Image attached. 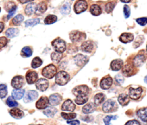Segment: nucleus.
<instances>
[{"label":"nucleus","mask_w":147,"mask_h":125,"mask_svg":"<svg viewBox=\"0 0 147 125\" xmlns=\"http://www.w3.org/2000/svg\"><path fill=\"white\" fill-rule=\"evenodd\" d=\"M69 75L64 71H61L56 75V83L59 86H65L69 80Z\"/></svg>","instance_id":"f257e3e1"},{"label":"nucleus","mask_w":147,"mask_h":125,"mask_svg":"<svg viewBox=\"0 0 147 125\" xmlns=\"http://www.w3.org/2000/svg\"><path fill=\"white\" fill-rule=\"evenodd\" d=\"M57 69L53 65H49L46 66L42 71V74L45 77L48 79H52L56 75Z\"/></svg>","instance_id":"f03ea898"},{"label":"nucleus","mask_w":147,"mask_h":125,"mask_svg":"<svg viewBox=\"0 0 147 125\" xmlns=\"http://www.w3.org/2000/svg\"><path fill=\"white\" fill-rule=\"evenodd\" d=\"M90 89L87 86H79L73 89V93L76 97L87 96Z\"/></svg>","instance_id":"7ed1b4c3"},{"label":"nucleus","mask_w":147,"mask_h":125,"mask_svg":"<svg viewBox=\"0 0 147 125\" xmlns=\"http://www.w3.org/2000/svg\"><path fill=\"white\" fill-rule=\"evenodd\" d=\"M52 46H53V49L58 52H60V53H63L66 49V43L63 40L60 39V38H58V39L54 40V41L52 42Z\"/></svg>","instance_id":"20e7f679"},{"label":"nucleus","mask_w":147,"mask_h":125,"mask_svg":"<svg viewBox=\"0 0 147 125\" xmlns=\"http://www.w3.org/2000/svg\"><path fill=\"white\" fill-rule=\"evenodd\" d=\"M117 109V105L115 101L113 100H107L105 103H104L102 106V110L105 113H110L113 112Z\"/></svg>","instance_id":"39448f33"},{"label":"nucleus","mask_w":147,"mask_h":125,"mask_svg":"<svg viewBox=\"0 0 147 125\" xmlns=\"http://www.w3.org/2000/svg\"><path fill=\"white\" fill-rule=\"evenodd\" d=\"M87 8V3L84 0H79L74 5V11L77 14H80L85 11Z\"/></svg>","instance_id":"423d86ee"},{"label":"nucleus","mask_w":147,"mask_h":125,"mask_svg":"<svg viewBox=\"0 0 147 125\" xmlns=\"http://www.w3.org/2000/svg\"><path fill=\"white\" fill-rule=\"evenodd\" d=\"M142 88L139 87L137 88H130L129 89V97L131 99L136 100L139 99L142 93Z\"/></svg>","instance_id":"0eeeda50"},{"label":"nucleus","mask_w":147,"mask_h":125,"mask_svg":"<svg viewBox=\"0 0 147 125\" xmlns=\"http://www.w3.org/2000/svg\"><path fill=\"white\" fill-rule=\"evenodd\" d=\"M36 88L38 90H39L40 91H45V90H47V88H49V81L46 79H39L36 82Z\"/></svg>","instance_id":"6e6552de"},{"label":"nucleus","mask_w":147,"mask_h":125,"mask_svg":"<svg viewBox=\"0 0 147 125\" xmlns=\"http://www.w3.org/2000/svg\"><path fill=\"white\" fill-rule=\"evenodd\" d=\"M12 86L15 89H20L24 84L23 77L22 76H16L12 79Z\"/></svg>","instance_id":"1a4fd4ad"},{"label":"nucleus","mask_w":147,"mask_h":125,"mask_svg":"<svg viewBox=\"0 0 147 125\" xmlns=\"http://www.w3.org/2000/svg\"><path fill=\"white\" fill-rule=\"evenodd\" d=\"M85 37V34H84L83 33L79 32L77 31H72L70 33V38L71 40V41H73V42H79V41L82 40Z\"/></svg>","instance_id":"9d476101"},{"label":"nucleus","mask_w":147,"mask_h":125,"mask_svg":"<svg viewBox=\"0 0 147 125\" xmlns=\"http://www.w3.org/2000/svg\"><path fill=\"white\" fill-rule=\"evenodd\" d=\"M61 109L65 111H73L75 109V105L73 103L71 100L68 99V100L65 101L64 103H63L61 106Z\"/></svg>","instance_id":"9b49d317"},{"label":"nucleus","mask_w":147,"mask_h":125,"mask_svg":"<svg viewBox=\"0 0 147 125\" xmlns=\"http://www.w3.org/2000/svg\"><path fill=\"white\" fill-rule=\"evenodd\" d=\"M49 104V100L46 96L40 98L36 103V107L38 109H45L48 107Z\"/></svg>","instance_id":"f8f14e48"},{"label":"nucleus","mask_w":147,"mask_h":125,"mask_svg":"<svg viewBox=\"0 0 147 125\" xmlns=\"http://www.w3.org/2000/svg\"><path fill=\"white\" fill-rule=\"evenodd\" d=\"M76 65L79 67H82L88 62V58L82 54H78L74 58Z\"/></svg>","instance_id":"ddd939ff"},{"label":"nucleus","mask_w":147,"mask_h":125,"mask_svg":"<svg viewBox=\"0 0 147 125\" xmlns=\"http://www.w3.org/2000/svg\"><path fill=\"white\" fill-rule=\"evenodd\" d=\"M113 84V79L110 76H107L102 79L100 82V87L104 90L110 88V86Z\"/></svg>","instance_id":"4468645a"},{"label":"nucleus","mask_w":147,"mask_h":125,"mask_svg":"<svg viewBox=\"0 0 147 125\" xmlns=\"http://www.w3.org/2000/svg\"><path fill=\"white\" fill-rule=\"evenodd\" d=\"M38 92L35 91V90H30L25 95V97L24 99V101L26 103H28V102L32 101H35V99L38 98Z\"/></svg>","instance_id":"2eb2a0df"},{"label":"nucleus","mask_w":147,"mask_h":125,"mask_svg":"<svg viewBox=\"0 0 147 125\" xmlns=\"http://www.w3.org/2000/svg\"><path fill=\"white\" fill-rule=\"evenodd\" d=\"M49 103L52 106H56V105H59L60 103V102L61 101L62 97L58 93H55V94L51 95V96L49 97Z\"/></svg>","instance_id":"dca6fc26"},{"label":"nucleus","mask_w":147,"mask_h":125,"mask_svg":"<svg viewBox=\"0 0 147 125\" xmlns=\"http://www.w3.org/2000/svg\"><path fill=\"white\" fill-rule=\"evenodd\" d=\"M38 74L33 71H30L26 75V80L28 84H33L38 79Z\"/></svg>","instance_id":"f3484780"},{"label":"nucleus","mask_w":147,"mask_h":125,"mask_svg":"<svg viewBox=\"0 0 147 125\" xmlns=\"http://www.w3.org/2000/svg\"><path fill=\"white\" fill-rule=\"evenodd\" d=\"M123 65V62L121 59H115L110 64V67L112 70L118 71L122 68Z\"/></svg>","instance_id":"a211bd4d"},{"label":"nucleus","mask_w":147,"mask_h":125,"mask_svg":"<svg viewBox=\"0 0 147 125\" xmlns=\"http://www.w3.org/2000/svg\"><path fill=\"white\" fill-rule=\"evenodd\" d=\"M133 40H134V35L129 33H124L120 36V41L123 43H130Z\"/></svg>","instance_id":"6ab92c4d"},{"label":"nucleus","mask_w":147,"mask_h":125,"mask_svg":"<svg viewBox=\"0 0 147 125\" xmlns=\"http://www.w3.org/2000/svg\"><path fill=\"white\" fill-rule=\"evenodd\" d=\"M93 47H94V45H93L92 42H91L90 41H87L82 45V50L86 53H91Z\"/></svg>","instance_id":"aec40b11"},{"label":"nucleus","mask_w":147,"mask_h":125,"mask_svg":"<svg viewBox=\"0 0 147 125\" xmlns=\"http://www.w3.org/2000/svg\"><path fill=\"white\" fill-rule=\"evenodd\" d=\"M134 68L133 65H131V64H127L123 68V73L126 77H130L131 75H132L134 74Z\"/></svg>","instance_id":"412c9836"},{"label":"nucleus","mask_w":147,"mask_h":125,"mask_svg":"<svg viewBox=\"0 0 147 125\" xmlns=\"http://www.w3.org/2000/svg\"><path fill=\"white\" fill-rule=\"evenodd\" d=\"M146 56L144 54H138L134 59V65L135 67H140L144 63Z\"/></svg>","instance_id":"4be33fe9"},{"label":"nucleus","mask_w":147,"mask_h":125,"mask_svg":"<svg viewBox=\"0 0 147 125\" xmlns=\"http://www.w3.org/2000/svg\"><path fill=\"white\" fill-rule=\"evenodd\" d=\"M9 113H10V115L12 117L15 118V119H21L24 116L23 111H22L19 109H12V110L9 111Z\"/></svg>","instance_id":"5701e85b"},{"label":"nucleus","mask_w":147,"mask_h":125,"mask_svg":"<svg viewBox=\"0 0 147 125\" xmlns=\"http://www.w3.org/2000/svg\"><path fill=\"white\" fill-rule=\"evenodd\" d=\"M24 94H25V90L23 89H15L12 93V97L17 100H20L22 99L24 96Z\"/></svg>","instance_id":"b1692460"},{"label":"nucleus","mask_w":147,"mask_h":125,"mask_svg":"<svg viewBox=\"0 0 147 125\" xmlns=\"http://www.w3.org/2000/svg\"><path fill=\"white\" fill-rule=\"evenodd\" d=\"M130 101V97H128V95L125 94V93H123L121 94L118 97V102L120 103V104L122 105V106H127L128 104Z\"/></svg>","instance_id":"393cba45"},{"label":"nucleus","mask_w":147,"mask_h":125,"mask_svg":"<svg viewBox=\"0 0 147 125\" xmlns=\"http://www.w3.org/2000/svg\"><path fill=\"white\" fill-rule=\"evenodd\" d=\"M137 115L143 122H147V107L139 109L137 111Z\"/></svg>","instance_id":"a878e982"},{"label":"nucleus","mask_w":147,"mask_h":125,"mask_svg":"<svg viewBox=\"0 0 147 125\" xmlns=\"http://www.w3.org/2000/svg\"><path fill=\"white\" fill-rule=\"evenodd\" d=\"M90 12L94 16H98L102 13L101 7L98 5H92L90 7Z\"/></svg>","instance_id":"bb28decb"},{"label":"nucleus","mask_w":147,"mask_h":125,"mask_svg":"<svg viewBox=\"0 0 147 125\" xmlns=\"http://www.w3.org/2000/svg\"><path fill=\"white\" fill-rule=\"evenodd\" d=\"M46 9H47V5H46V4L44 2H42L36 6L35 13L38 14H38H42L46 12Z\"/></svg>","instance_id":"cd10ccee"},{"label":"nucleus","mask_w":147,"mask_h":125,"mask_svg":"<svg viewBox=\"0 0 147 125\" xmlns=\"http://www.w3.org/2000/svg\"><path fill=\"white\" fill-rule=\"evenodd\" d=\"M94 110H95V105L92 103H87L82 108V111L84 113H91Z\"/></svg>","instance_id":"c85d7f7f"},{"label":"nucleus","mask_w":147,"mask_h":125,"mask_svg":"<svg viewBox=\"0 0 147 125\" xmlns=\"http://www.w3.org/2000/svg\"><path fill=\"white\" fill-rule=\"evenodd\" d=\"M36 10V5L35 4H30L25 8V13L28 15H31L35 12Z\"/></svg>","instance_id":"c756f323"},{"label":"nucleus","mask_w":147,"mask_h":125,"mask_svg":"<svg viewBox=\"0 0 147 125\" xmlns=\"http://www.w3.org/2000/svg\"><path fill=\"white\" fill-rule=\"evenodd\" d=\"M19 33V31L16 28H9L7 31H6V35L8 38H14L16 35H18Z\"/></svg>","instance_id":"7c9ffc66"},{"label":"nucleus","mask_w":147,"mask_h":125,"mask_svg":"<svg viewBox=\"0 0 147 125\" xmlns=\"http://www.w3.org/2000/svg\"><path fill=\"white\" fill-rule=\"evenodd\" d=\"M57 20V17L56 15H48L44 20V23L46 24V25H50V24H53L54 22H56Z\"/></svg>","instance_id":"2f4dec72"},{"label":"nucleus","mask_w":147,"mask_h":125,"mask_svg":"<svg viewBox=\"0 0 147 125\" xmlns=\"http://www.w3.org/2000/svg\"><path fill=\"white\" fill-rule=\"evenodd\" d=\"M51 59L53 62L58 63V62H60L61 59H62V54L60 53V52H55L51 54Z\"/></svg>","instance_id":"473e14b6"},{"label":"nucleus","mask_w":147,"mask_h":125,"mask_svg":"<svg viewBox=\"0 0 147 125\" xmlns=\"http://www.w3.org/2000/svg\"><path fill=\"white\" fill-rule=\"evenodd\" d=\"M21 54L24 56V57H30V56H32V51L28 46H25L23 49H22V52H21Z\"/></svg>","instance_id":"72a5a7b5"},{"label":"nucleus","mask_w":147,"mask_h":125,"mask_svg":"<svg viewBox=\"0 0 147 125\" xmlns=\"http://www.w3.org/2000/svg\"><path fill=\"white\" fill-rule=\"evenodd\" d=\"M56 112H57V110H56L55 108L49 107L48 108V109H46L43 113H44V114L46 115V116H49V117H53Z\"/></svg>","instance_id":"f704fd0d"},{"label":"nucleus","mask_w":147,"mask_h":125,"mask_svg":"<svg viewBox=\"0 0 147 125\" xmlns=\"http://www.w3.org/2000/svg\"><path fill=\"white\" fill-rule=\"evenodd\" d=\"M105 100V96L102 93H98L94 96V103L95 105H100Z\"/></svg>","instance_id":"c9c22d12"},{"label":"nucleus","mask_w":147,"mask_h":125,"mask_svg":"<svg viewBox=\"0 0 147 125\" xmlns=\"http://www.w3.org/2000/svg\"><path fill=\"white\" fill-rule=\"evenodd\" d=\"M7 95V87L6 85L1 84L0 85V98L4 99Z\"/></svg>","instance_id":"e433bc0d"},{"label":"nucleus","mask_w":147,"mask_h":125,"mask_svg":"<svg viewBox=\"0 0 147 125\" xmlns=\"http://www.w3.org/2000/svg\"><path fill=\"white\" fill-rule=\"evenodd\" d=\"M43 64V61L40 59L39 57H35L32 59V64H31V66L32 68H38L39 67H40Z\"/></svg>","instance_id":"4c0bfd02"},{"label":"nucleus","mask_w":147,"mask_h":125,"mask_svg":"<svg viewBox=\"0 0 147 125\" xmlns=\"http://www.w3.org/2000/svg\"><path fill=\"white\" fill-rule=\"evenodd\" d=\"M39 22H40V20L38 19V18H35V19L28 20L25 22V26L26 27L35 26V25H38Z\"/></svg>","instance_id":"58836bf2"},{"label":"nucleus","mask_w":147,"mask_h":125,"mask_svg":"<svg viewBox=\"0 0 147 125\" xmlns=\"http://www.w3.org/2000/svg\"><path fill=\"white\" fill-rule=\"evenodd\" d=\"M23 20L24 17L22 15H18L13 18V20H12V23L15 25H19L23 21Z\"/></svg>","instance_id":"ea45409f"},{"label":"nucleus","mask_w":147,"mask_h":125,"mask_svg":"<svg viewBox=\"0 0 147 125\" xmlns=\"http://www.w3.org/2000/svg\"><path fill=\"white\" fill-rule=\"evenodd\" d=\"M87 101H88V97H87V96H84V97H77L75 99V103L78 105H82L87 103Z\"/></svg>","instance_id":"a19ab883"},{"label":"nucleus","mask_w":147,"mask_h":125,"mask_svg":"<svg viewBox=\"0 0 147 125\" xmlns=\"http://www.w3.org/2000/svg\"><path fill=\"white\" fill-rule=\"evenodd\" d=\"M71 6L69 3H66L61 9V12L63 15H68L70 12Z\"/></svg>","instance_id":"79ce46f5"},{"label":"nucleus","mask_w":147,"mask_h":125,"mask_svg":"<svg viewBox=\"0 0 147 125\" xmlns=\"http://www.w3.org/2000/svg\"><path fill=\"white\" fill-rule=\"evenodd\" d=\"M7 104L9 106V107H15L18 106V103L15 100L13 97H9L7 100Z\"/></svg>","instance_id":"37998d69"},{"label":"nucleus","mask_w":147,"mask_h":125,"mask_svg":"<svg viewBox=\"0 0 147 125\" xmlns=\"http://www.w3.org/2000/svg\"><path fill=\"white\" fill-rule=\"evenodd\" d=\"M61 116L63 119H67V120H70V119H74L77 116V114L74 113H61Z\"/></svg>","instance_id":"c03bdc74"},{"label":"nucleus","mask_w":147,"mask_h":125,"mask_svg":"<svg viewBox=\"0 0 147 125\" xmlns=\"http://www.w3.org/2000/svg\"><path fill=\"white\" fill-rule=\"evenodd\" d=\"M114 7H115V3H113V2H108L105 5V11L107 13H110V12H111L113 10Z\"/></svg>","instance_id":"a18cd8bd"},{"label":"nucleus","mask_w":147,"mask_h":125,"mask_svg":"<svg viewBox=\"0 0 147 125\" xmlns=\"http://www.w3.org/2000/svg\"><path fill=\"white\" fill-rule=\"evenodd\" d=\"M7 39L5 37H1L0 38V49H2V48L5 47L6 45L7 44Z\"/></svg>","instance_id":"49530a36"},{"label":"nucleus","mask_w":147,"mask_h":125,"mask_svg":"<svg viewBox=\"0 0 147 125\" xmlns=\"http://www.w3.org/2000/svg\"><path fill=\"white\" fill-rule=\"evenodd\" d=\"M117 119V116H107L104 118L103 121H104V123L105 125H110V122L111 119Z\"/></svg>","instance_id":"de8ad7c7"},{"label":"nucleus","mask_w":147,"mask_h":125,"mask_svg":"<svg viewBox=\"0 0 147 125\" xmlns=\"http://www.w3.org/2000/svg\"><path fill=\"white\" fill-rule=\"evenodd\" d=\"M136 22L137 23L139 24L140 25H146L147 24V18H138L136 19Z\"/></svg>","instance_id":"09e8293b"},{"label":"nucleus","mask_w":147,"mask_h":125,"mask_svg":"<svg viewBox=\"0 0 147 125\" xmlns=\"http://www.w3.org/2000/svg\"><path fill=\"white\" fill-rule=\"evenodd\" d=\"M124 15H125V18H129L130 15H131V9H130V7L128 5L124 6Z\"/></svg>","instance_id":"8fccbe9b"},{"label":"nucleus","mask_w":147,"mask_h":125,"mask_svg":"<svg viewBox=\"0 0 147 125\" xmlns=\"http://www.w3.org/2000/svg\"><path fill=\"white\" fill-rule=\"evenodd\" d=\"M125 125H141V124H140V123L137 120H131V121H128Z\"/></svg>","instance_id":"3c124183"},{"label":"nucleus","mask_w":147,"mask_h":125,"mask_svg":"<svg viewBox=\"0 0 147 125\" xmlns=\"http://www.w3.org/2000/svg\"><path fill=\"white\" fill-rule=\"evenodd\" d=\"M115 80H116L118 83L121 84V83H123L124 79H123V77H122V75H118L116 77H115Z\"/></svg>","instance_id":"603ef678"},{"label":"nucleus","mask_w":147,"mask_h":125,"mask_svg":"<svg viewBox=\"0 0 147 125\" xmlns=\"http://www.w3.org/2000/svg\"><path fill=\"white\" fill-rule=\"evenodd\" d=\"M67 123L71 125H80V122L78 120H73V121H68Z\"/></svg>","instance_id":"864d4df0"},{"label":"nucleus","mask_w":147,"mask_h":125,"mask_svg":"<svg viewBox=\"0 0 147 125\" xmlns=\"http://www.w3.org/2000/svg\"><path fill=\"white\" fill-rule=\"evenodd\" d=\"M4 28H5V25H4V23L2 22H0V33L2 32V31L4 30Z\"/></svg>","instance_id":"5fc2aeb1"},{"label":"nucleus","mask_w":147,"mask_h":125,"mask_svg":"<svg viewBox=\"0 0 147 125\" xmlns=\"http://www.w3.org/2000/svg\"><path fill=\"white\" fill-rule=\"evenodd\" d=\"M32 1H33V0H20V3L22 4H25V3H27V2H32Z\"/></svg>","instance_id":"6e6d98bb"},{"label":"nucleus","mask_w":147,"mask_h":125,"mask_svg":"<svg viewBox=\"0 0 147 125\" xmlns=\"http://www.w3.org/2000/svg\"><path fill=\"white\" fill-rule=\"evenodd\" d=\"M121 1L122 2H124V3H128V2H131V0H121Z\"/></svg>","instance_id":"4d7b16f0"},{"label":"nucleus","mask_w":147,"mask_h":125,"mask_svg":"<svg viewBox=\"0 0 147 125\" xmlns=\"http://www.w3.org/2000/svg\"><path fill=\"white\" fill-rule=\"evenodd\" d=\"M144 81H145V82L147 84V76H146L145 78H144Z\"/></svg>","instance_id":"13d9d810"},{"label":"nucleus","mask_w":147,"mask_h":125,"mask_svg":"<svg viewBox=\"0 0 147 125\" xmlns=\"http://www.w3.org/2000/svg\"><path fill=\"white\" fill-rule=\"evenodd\" d=\"M146 51H147V46H146Z\"/></svg>","instance_id":"bf43d9fd"},{"label":"nucleus","mask_w":147,"mask_h":125,"mask_svg":"<svg viewBox=\"0 0 147 125\" xmlns=\"http://www.w3.org/2000/svg\"><path fill=\"white\" fill-rule=\"evenodd\" d=\"M0 11H1V8H0Z\"/></svg>","instance_id":"052dcab7"},{"label":"nucleus","mask_w":147,"mask_h":125,"mask_svg":"<svg viewBox=\"0 0 147 125\" xmlns=\"http://www.w3.org/2000/svg\"><path fill=\"white\" fill-rule=\"evenodd\" d=\"M39 125H40V124H39Z\"/></svg>","instance_id":"680f3d73"}]
</instances>
